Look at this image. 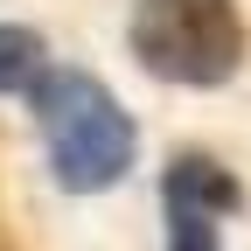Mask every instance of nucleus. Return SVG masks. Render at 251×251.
Returning <instances> with one entry per match:
<instances>
[{
  "instance_id": "obj_1",
  "label": "nucleus",
  "mask_w": 251,
  "mask_h": 251,
  "mask_svg": "<svg viewBox=\"0 0 251 251\" xmlns=\"http://www.w3.org/2000/svg\"><path fill=\"white\" fill-rule=\"evenodd\" d=\"M28 105H35V126H42L56 188L98 196V188L126 181L140 133H133V119H126V105L91 70H42V84L28 91Z\"/></svg>"
},
{
  "instance_id": "obj_2",
  "label": "nucleus",
  "mask_w": 251,
  "mask_h": 251,
  "mask_svg": "<svg viewBox=\"0 0 251 251\" xmlns=\"http://www.w3.org/2000/svg\"><path fill=\"white\" fill-rule=\"evenodd\" d=\"M126 42H133L147 77L216 91L244 63V14L237 0H140Z\"/></svg>"
},
{
  "instance_id": "obj_3",
  "label": "nucleus",
  "mask_w": 251,
  "mask_h": 251,
  "mask_svg": "<svg viewBox=\"0 0 251 251\" xmlns=\"http://www.w3.org/2000/svg\"><path fill=\"white\" fill-rule=\"evenodd\" d=\"M161 196H188V202H202V209H237L244 202V188L216 168V161H202V153H181V161H168V175H161Z\"/></svg>"
},
{
  "instance_id": "obj_4",
  "label": "nucleus",
  "mask_w": 251,
  "mask_h": 251,
  "mask_svg": "<svg viewBox=\"0 0 251 251\" xmlns=\"http://www.w3.org/2000/svg\"><path fill=\"white\" fill-rule=\"evenodd\" d=\"M42 84V35L21 21H0V91H35Z\"/></svg>"
},
{
  "instance_id": "obj_5",
  "label": "nucleus",
  "mask_w": 251,
  "mask_h": 251,
  "mask_svg": "<svg viewBox=\"0 0 251 251\" xmlns=\"http://www.w3.org/2000/svg\"><path fill=\"white\" fill-rule=\"evenodd\" d=\"M168 202V251H216V224L202 202H188V196H161Z\"/></svg>"
}]
</instances>
